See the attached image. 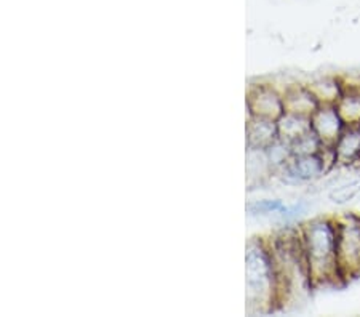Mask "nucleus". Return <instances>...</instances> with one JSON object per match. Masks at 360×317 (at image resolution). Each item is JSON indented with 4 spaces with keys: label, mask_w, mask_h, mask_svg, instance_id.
Returning a JSON list of instances; mask_svg holds the SVG:
<instances>
[{
    "label": "nucleus",
    "mask_w": 360,
    "mask_h": 317,
    "mask_svg": "<svg viewBox=\"0 0 360 317\" xmlns=\"http://www.w3.org/2000/svg\"><path fill=\"white\" fill-rule=\"evenodd\" d=\"M301 244L312 284L323 285L342 278L338 263L336 221L314 220L307 223L301 235Z\"/></svg>",
    "instance_id": "nucleus-1"
},
{
    "label": "nucleus",
    "mask_w": 360,
    "mask_h": 317,
    "mask_svg": "<svg viewBox=\"0 0 360 317\" xmlns=\"http://www.w3.org/2000/svg\"><path fill=\"white\" fill-rule=\"evenodd\" d=\"M338 263L342 278L360 276V216L347 215L336 221Z\"/></svg>",
    "instance_id": "nucleus-2"
},
{
    "label": "nucleus",
    "mask_w": 360,
    "mask_h": 317,
    "mask_svg": "<svg viewBox=\"0 0 360 317\" xmlns=\"http://www.w3.org/2000/svg\"><path fill=\"white\" fill-rule=\"evenodd\" d=\"M247 278L250 295L257 297V302L277 295V279L274 261L264 250L252 249L247 257Z\"/></svg>",
    "instance_id": "nucleus-3"
},
{
    "label": "nucleus",
    "mask_w": 360,
    "mask_h": 317,
    "mask_svg": "<svg viewBox=\"0 0 360 317\" xmlns=\"http://www.w3.org/2000/svg\"><path fill=\"white\" fill-rule=\"evenodd\" d=\"M312 131L319 136L325 146H335L341 131L345 130V122L336 111L335 105H321L317 111L311 115Z\"/></svg>",
    "instance_id": "nucleus-4"
},
{
    "label": "nucleus",
    "mask_w": 360,
    "mask_h": 317,
    "mask_svg": "<svg viewBox=\"0 0 360 317\" xmlns=\"http://www.w3.org/2000/svg\"><path fill=\"white\" fill-rule=\"evenodd\" d=\"M250 108L257 117H264L271 120H278L285 112L283 98L278 96L274 90L259 89L257 93L250 96Z\"/></svg>",
    "instance_id": "nucleus-5"
},
{
    "label": "nucleus",
    "mask_w": 360,
    "mask_h": 317,
    "mask_svg": "<svg viewBox=\"0 0 360 317\" xmlns=\"http://www.w3.org/2000/svg\"><path fill=\"white\" fill-rule=\"evenodd\" d=\"M336 162L349 165L360 159V125H346L335 143Z\"/></svg>",
    "instance_id": "nucleus-6"
},
{
    "label": "nucleus",
    "mask_w": 360,
    "mask_h": 317,
    "mask_svg": "<svg viewBox=\"0 0 360 317\" xmlns=\"http://www.w3.org/2000/svg\"><path fill=\"white\" fill-rule=\"evenodd\" d=\"M325 162L321 154H307V155H295L293 160L287 164V170L296 180L307 181L321 176L325 172Z\"/></svg>",
    "instance_id": "nucleus-7"
},
{
    "label": "nucleus",
    "mask_w": 360,
    "mask_h": 317,
    "mask_svg": "<svg viewBox=\"0 0 360 317\" xmlns=\"http://www.w3.org/2000/svg\"><path fill=\"white\" fill-rule=\"evenodd\" d=\"M277 127L278 138L290 144L312 131L309 115H301L295 112H283L282 117L277 120Z\"/></svg>",
    "instance_id": "nucleus-8"
},
{
    "label": "nucleus",
    "mask_w": 360,
    "mask_h": 317,
    "mask_svg": "<svg viewBox=\"0 0 360 317\" xmlns=\"http://www.w3.org/2000/svg\"><path fill=\"white\" fill-rule=\"evenodd\" d=\"M248 138L253 146L259 149H268L271 144H274L278 140V127L277 120L257 117L253 122H250Z\"/></svg>",
    "instance_id": "nucleus-9"
},
{
    "label": "nucleus",
    "mask_w": 360,
    "mask_h": 317,
    "mask_svg": "<svg viewBox=\"0 0 360 317\" xmlns=\"http://www.w3.org/2000/svg\"><path fill=\"white\" fill-rule=\"evenodd\" d=\"M285 112H295L301 115H311L317 111L321 103L309 89H293L283 98Z\"/></svg>",
    "instance_id": "nucleus-10"
},
{
    "label": "nucleus",
    "mask_w": 360,
    "mask_h": 317,
    "mask_svg": "<svg viewBox=\"0 0 360 317\" xmlns=\"http://www.w3.org/2000/svg\"><path fill=\"white\" fill-rule=\"evenodd\" d=\"M336 111L345 125H360V90L342 89V95L336 101Z\"/></svg>",
    "instance_id": "nucleus-11"
},
{
    "label": "nucleus",
    "mask_w": 360,
    "mask_h": 317,
    "mask_svg": "<svg viewBox=\"0 0 360 317\" xmlns=\"http://www.w3.org/2000/svg\"><path fill=\"white\" fill-rule=\"evenodd\" d=\"M309 90L314 93L321 105H336V101H338L340 96L342 95V86L336 82V80L330 79L316 82L314 85L309 86Z\"/></svg>",
    "instance_id": "nucleus-12"
},
{
    "label": "nucleus",
    "mask_w": 360,
    "mask_h": 317,
    "mask_svg": "<svg viewBox=\"0 0 360 317\" xmlns=\"http://www.w3.org/2000/svg\"><path fill=\"white\" fill-rule=\"evenodd\" d=\"M360 194V180H352L347 181L341 186L335 188L332 193H330V199H332L335 204H346L352 199H356Z\"/></svg>",
    "instance_id": "nucleus-13"
}]
</instances>
